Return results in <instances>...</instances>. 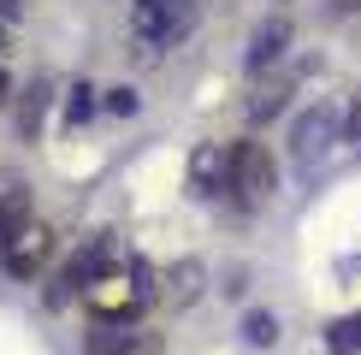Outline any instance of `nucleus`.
<instances>
[{"mask_svg":"<svg viewBox=\"0 0 361 355\" xmlns=\"http://www.w3.org/2000/svg\"><path fill=\"white\" fill-rule=\"evenodd\" d=\"M6 89H12V77H6V71H0V101H6Z\"/></svg>","mask_w":361,"mask_h":355,"instance_id":"obj_17","label":"nucleus"},{"mask_svg":"<svg viewBox=\"0 0 361 355\" xmlns=\"http://www.w3.org/2000/svg\"><path fill=\"white\" fill-rule=\"evenodd\" d=\"M279 107H284V95H279V89H261V95L249 101V118H255V125H261V118H273Z\"/></svg>","mask_w":361,"mask_h":355,"instance_id":"obj_14","label":"nucleus"},{"mask_svg":"<svg viewBox=\"0 0 361 355\" xmlns=\"http://www.w3.org/2000/svg\"><path fill=\"white\" fill-rule=\"evenodd\" d=\"M0 261H6V273H12V278H36V266L48 261V231H42V225H24Z\"/></svg>","mask_w":361,"mask_h":355,"instance_id":"obj_7","label":"nucleus"},{"mask_svg":"<svg viewBox=\"0 0 361 355\" xmlns=\"http://www.w3.org/2000/svg\"><path fill=\"white\" fill-rule=\"evenodd\" d=\"M225 189L243 207H261L279 189V166H273V154H267V142H231V184Z\"/></svg>","mask_w":361,"mask_h":355,"instance_id":"obj_1","label":"nucleus"},{"mask_svg":"<svg viewBox=\"0 0 361 355\" xmlns=\"http://www.w3.org/2000/svg\"><path fill=\"white\" fill-rule=\"evenodd\" d=\"M243 337H249L255 349H273V344H279V314H267V308L243 314Z\"/></svg>","mask_w":361,"mask_h":355,"instance_id":"obj_11","label":"nucleus"},{"mask_svg":"<svg viewBox=\"0 0 361 355\" xmlns=\"http://www.w3.org/2000/svg\"><path fill=\"white\" fill-rule=\"evenodd\" d=\"M42 113H48V89H30V101H24V130H30V137H36V125H42Z\"/></svg>","mask_w":361,"mask_h":355,"instance_id":"obj_13","label":"nucleus"},{"mask_svg":"<svg viewBox=\"0 0 361 355\" xmlns=\"http://www.w3.org/2000/svg\"><path fill=\"white\" fill-rule=\"evenodd\" d=\"M89 355H160V332H142L130 320H95V332L83 337Z\"/></svg>","mask_w":361,"mask_h":355,"instance_id":"obj_3","label":"nucleus"},{"mask_svg":"<svg viewBox=\"0 0 361 355\" xmlns=\"http://www.w3.org/2000/svg\"><path fill=\"white\" fill-rule=\"evenodd\" d=\"M30 225V196H24V178L0 172V231H24Z\"/></svg>","mask_w":361,"mask_h":355,"instance_id":"obj_8","label":"nucleus"},{"mask_svg":"<svg viewBox=\"0 0 361 355\" xmlns=\"http://www.w3.org/2000/svg\"><path fill=\"white\" fill-rule=\"evenodd\" d=\"M107 113H137V89H107Z\"/></svg>","mask_w":361,"mask_h":355,"instance_id":"obj_15","label":"nucleus"},{"mask_svg":"<svg viewBox=\"0 0 361 355\" xmlns=\"http://www.w3.org/2000/svg\"><path fill=\"white\" fill-rule=\"evenodd\" d=\"M343 6H361V0H343Z\"/></svg>","mask_w":361,"mask_h":355,"instance_id":"obj_18","label":"nucleus"},{"mask_svg":"<svg viewBox=\"0 0 361 355\" xmlns=\"http://www.w3.org/2000/svg\"><path fill=\"white\" fill-rule=\"evenodd\" d=\"M195 18V0H130V30L148 42V48H166L178 42Z\"/></svg>","mask_w":361,"mask_h":355,"instance_id":"obj_2","label":"nucleus"},{"mask_svg":"<svg viewBox=\"0 0 361 355\" xmlns=\"http://www.w3.org/2000/svg\"><path fill=\"white\" fill-rule=\"evenodd\" d=\"M326 349L332 355H361V314H343L332 332H326Z\"/></svg>","mask_w":361,"mask_h":355,"instance_id":"obj_10","label":"nucleus"},{"mask_svg":"<svg viewBox=\"0 0 361 355\" xmlns=\"http://www.w3.org/2000/svg\"><path fill=\"white\" fill-rule=\"evenodd\" d=\"M284 48H290V18H267V24L249 36V54H243V66L255 71V77H261L267 66H279V59H284Z\"/></svg>","mask_w":361,"mask_h":355,"instance_id":"obj_6","label":"nucleus"},{"mask_svg":"<svg viewBox=\"0 0 361 355\" xmlns=\"http://www.w3.org/2000/svg\"><path fill=\"white\" fill-rule=\"evenodd\" d=\"M343 142H355V148H361V89H355V101H350V125H343Z\"/></svg>","mask_w":361,"mask_h":355,"instance_id":"obj_16","label":"nucleus"},{"mask_svg":"<svg viewBox=\"0 0 361 355\" xmlns=\"http://www.w3.org/2000/svg\"><path fill=\"white\" fill-rule=\"evenodd\" d=\"M202 278H207V266L195 261V255H190V261H178L172 273H166V302H178V308H190L195 296H202Z\"/></svg>","mask_w":361,"mask_h":355,"instance_id":"obj_9","label":"nucleus"},{"mask_svg":"<svg viewBox=\"0 0 361 355\" xmlns=\"http://www.w3.org/2000/svg\"><path fill=\"white\" fill-rule=\"evenodd\" d=\"M190 184L202 189V196H219V189L231 184V148L225 142H202L190 154Z\"/></svg>","mask_w":361,"mask_h":355,"instance_id":"obj_5","label":"nucleus"},{"mask_svg":"<svg viewBox=\"0 0 361 355\" xmlns=\"http://www.w3.org/2000/svg\"><path fill=\"white\" fill-rule=\"evenodd\" d=\"M89 113H95V89H89V83H78V89L66 95V125H83Z\"/></svg>","mask_w":361,"mask_h":355,"instance_id":"obj_12","label":"nucleus"},{"mask_svg":"<svg viewBox=\"0 0 361 355\" xmlns=\"http://www.w3.org/2000/svg\"><path fill=\"white\" fill-rule=\"evenodd\" d=\"M332 130H338V118L326 107H308L302 118H296V137L290 142H296V166H302V172H314V160L332 148Z\"/></svg>","mask_w":361,"mask_h":355,"instance_id":"obj_4","label":"nucleus"}]
</instances>
